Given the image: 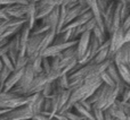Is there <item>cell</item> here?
I'll return each instance as SVG.
<instances>
[{
    "label": "cell",
    "instance_id": "obj_1",
    "mask_svg": "<svg viewBox=\"0 0 130 120\" xmlns=\"http://www.w3.org/2000/svg\"><path fill=\"white\" fill-rule=\"evenodd\" d=\"M117 99H120V87L117 85H108L102 83V85L91 94L88 102L94 108L105 110L108 108Z\"/></svg>",
    "mask_w": 130,
    "mask_h": 120
},
{
    "label": "cell",
    "instance_id": "obj_2",
    "mask_svg": "<svg viewBox=\"0 0 130 120\" xmlns=\"http://www.w3.org/2000/svg\"><path fill=\"white\" fill-rule=\"evenodd\" d=\"M33 96L32 95H21V94L13 93L11 91H0V109L11 110L17 107L26 104L30 102Z\"/></svg>",
    "mask_w": 130,
    "mask_h": 120
},
{
    "label": "cell",
    "instance_id": "obj_3",
    "mask_svg": "<svg viewBox=\"0 0 130 120\" xmlns=\"http://www.w3.org/2000/svg\"><path fill=\"white\" fill-rule=\"evenodd\" d=\"M34 116V111L32 109V105L30 102L26 104L17 107L15 109L9 110L8 112L1 114L0 120H27L32 119Z\"/></svg>",
    "mask_w": 130,
    "mask_h": 120
},
{
    "label": "cell",
    "instance_id": "obj_4",
    "mask_svg": "<svg viewBox=\"0 0 130 120\" xmlns=\"http://www.w3.org/2000/svg\"><path fill=\"white\" fill-rule=\"evenodd\" d=\"M71 94V89L70 88H64V89H56L53 93V95H50V100H52V113L54 116L55 113L59 112L63 107L67 103Z\"/></svg>",
    "mask_w": 130,
    "mask_h": 120
},
{
    "label": "cell",
    "instance_id": "obj_5",
    "mask_svg": "<svg viewBox=\"0 0 130 120\" xmlns=\"http://www.w3.org/2000/svg\"><path fill=\"white\" fill-rule=\"evenodd\" d=\"M36 75H37V74L34 73V70H33V68H32L31 64L27 61V65L25 66L24 73H23L22 77L20 78V80L17 82V84L15 85V87L11 89V92H13V93L23 95V94H24V92H25V89H26V87L30 85V83L32 82V79L34 78V76H36Z\"/></svg>",
    "mask_w": 130,
    "mask_h": 120
},
{
    "label": "cell",
    "instance_id": "obj_6",
    "mask_svg": "<svg viewBox=\"0 0 130 120\" xmlns=\"http://www.w3.org/2000/svg\"><path fill=\"white\" fill-rule=\"evenodd\" d=\"M127 120V116L123 110V102L117 99L114 103L104 110V120Z\"/></svg>",
    "mask_w": 130,
    "mask_h": 120
},
{
    "label": "cell",
    "instance_id": "obj_7",
    "mask_svg": "<svg viewBox=\"0 0 130 120\" xmlns=\"http://www.w3.org/2000/svg\"><path fill=\"white\" fill-rule=\"evenodd\" d=\"M49 82H52V80L49 79V77H48V75L46 73L41 71V73L37 74L34 76V78L32 79V82L30 83V85L26 87L23 95H32V94L39 93V92L42 91L43 87L46 86V84Z\"/></svg>",
    "mask_w": 130,
    "mask_h": 120
},
{
    "label": "cell",
    "instance_id": "obj_8",
    "mask_svg": "<svg viewBox=\"0 0 130 120\" xmlns=\"http://www.w3.org/2000/svg\"><path fill=\"white\" fill-rule=\"evenodd\" d=\"M101 45H102V42L91 33V36H90V42H89V45H88L87 51H86V53L83 54V57L79 60L78 62L80 65H86V64H88V62H90L92 59H94V57L96 56V53H97V51L99 50Z\"/></svg>",
    "mask_w": 130,
    "mask_h": 120
},
{
    "label": "cell",
    "instance_id": "obj_9",
    "mask_svg": "<svg viewBox=\"0 0 130 120\" xmlns=\"http://www.w3.org/2000/svg\"><path fill=\"white\" fill-rule=\"evenodd\" d=\"M5 10V13L7 14L9 18H25L29 9V4H15L8 5V6L2 7Z\"/></svg>",
    "mask_w": 130,
    "mask_h": 120
},
{
    "label": "cell",
    "instance_id": "obj_10",
    "mask_svg": "<svg viewBox=\"0 0 130 120\" xmlns=\"http://www.w3.org/2000/svg\"><path fill=\"white\" fill-rule=\"evenodd\" d=\"M108 40H110V59L112 60L113 53L126 42L124 40V29L122 28V26L120 28L115 29L114 32L108 35Z\"/></svg>",
    "mask_w": 130,
    "mask_h": 120
},
{
    "label": "cell",
    "instance_id": "obj_11",
    "mask_svg": "<svg viewBox=\"0 0 130 120\" xmlns=\"http://www.w3.org/2000/svg\"><path fill=\"white\" fill-rule=\"evenodd\" d=\"M43 35H45V33L43 34H30L29 41H27V47H26L27 58L40 56V45H41V41H42Z\"/></svg>",
    "mask_w": 130,
    "mask_h": 120
},
{
    "label": "cell",
    "instance_id": "obj_12",
    "mask_svg": "<svg viewBox=\"0 0 130 120\" xmlns=\"http://www.w3.org/2000/svg\"><path fill=\"white\" fill-rule=\"evenodd\" d=\"M78 42V39L76 40H71V41H67V42H62V43H55L53 42L47 49H45V51L41 53L42 57H48V58H52V57L55 56H58L61 52H63L65 49H67L69 47L73 44H76Z\"/></svg>",
    "mask_w": 130,
    "mask_h": 120
},
{
    "label": "cell",
    "instance_id": "obj_13",
    "mask_svg": "<svg viewBox=\"0 0 130 120\" xmlns=\"http://www.w3.org/2000/svg\"><path fill=\"white\" fill-rule=\"evenodd\" d=\"M112 60L115 65L124 64V65H129L130 66V42H124L113 53Z\"/></svg>",
    "mask_w": 130,
    "mask_h": 120
},
{
    "label": "cell",
    "instance_id": "obj_14",
    "mask_svg": "<svg viewBox=\"0 0 130 120\" xmlns=\"http://www.w3.org/2000/svg\"><path fill=\"white\" fill-rule=\"evenodd\" d=\"M24 69H25V67H20V68L15 67V69L11 71L10 75H9L8 78L6 79L1 91H6V92L11 91V89L15 87V85L17 84V82L20 80V78L22 77L23 73H24Z\"/></svg>",
    "mask_w": 130,
    "mask_h": 120
},
{
    "label": "cell",
    "instance_id": "obj_15",
    "mask_svg": "<svg viewBox=\"0 0 130 120\" xmlns=\"http://www.w3.org/2000/svg\"><path fill=\"white\" fill-rule=\"evenodd\" d=\"M90 36H91V31L83 32L80 36L78 38L76 42V54H78V61L83 57L88 49V45L90 42Z\"/></svg>",
    "mask_w": 130,
    "mask_h": 120
},
{
    "label": "cell",
    "instance_id": "obj_16",
    "mask_svg": "<svg viewBox=\"0 0 130 120\" xmlns=\"http://www.w3.org/2000/svg\"><path fill=\"white\" fill-rule=\"evenodd\" d=\"M108 59H110V40L107 39L105 42L102 43L99 50L97 51L96 56L94 57V59L91 61L95 62V64H102V62L106 61Z\"/></svg>",
    "mask_w": 130,
    "mask_h": 120
},
{
    "label": "cell",
    "instance_id": "obj_17",
    "mask_svg": "<svg viewBox=\"0 0 130 120\" xmlns=\"http://www.w3.org/2000/svg\"><path fill=\"white\" fill-rule=\"evenodd\" d=\"M58 15H59V7H55L47 16H45L42 19H39V20L47 24L50 28L56 29L57 24H58Z\"/></svg>",
    "mask_w": 130,
    "mask_h": 120
},
{
    "label": "cell",
    "instance_id": "obj_18",
    "mask_svg": "<svg viewBox=\"0 0 130 120\" xmlns=\"http://www.w3.org/2000/svg\"><path fill=\"white\" fill-rule=\"evenodd\" d=\"M92 17H94V16H92L91 11L87 10L86 13L79 15L78 17H76L75 19L72 20L70 24H67L66 26L64 27V28H71V29H73V28H76V27H79V26H82L83 24H86V23H87L88 20H89L90 18H92Z\"/></svg>",
    "mask_w": 130,
    "mask_h": 120
},
{
    "label": "cell",
    "instance_id": "obj_19",
    "mask_svg": "<svg viewBox=\"0 0 130 120\" xmlns=\"http://www.w3.org/2000/svg\"><path fill=\"white\" fill-rule=\"evenodd\" d=\"M72 110H73L74 112H76L80 117H82L83 120H95L94 116H92V112L90 111L89 109H87V108L83 105V103L81 102V101L80 102L74 103Z\"/></svg>",
    "mask_w": 130,
    "mask_h": 120
},
{
    "label": "cell",
    "instance_id": "obj_20",
    "mask_svg": "<svg viewBox=\"0 0 130 120\" xmlns=\"http://www.w3.org/2000/svg\"><path fill=\"white\" fill-rule=\"evenodd\" d=\"M25 19H26V24L29 25L30 28L34 26L38 22L37 19V10H36V2H29V9H27L26 16H25Z\"/></svg>",
    "mask_w": 130,
    "mask_h": 120
},
{
    "label": "cell",
    "instance_id": "obj_21",
    "mask_svg": "<svg viewBox=\"0 0 130 120\" xmlns=\"http://www.w3.org/2000/svg\"><path fill=\"white\" fill-rule=\"evenodd\" d=\"M117 68L120 74V77L122 78V80L126 84L130 85V66L129 65H124V64H118Z\"/></svg>",
    "mask_w": 130,
    "mask_h": 120
},
{
    "label": "cell",
    "instance_id": "obj_22",
    "mask_svg": "<svg viewBox=\"0 0 130 120\" xmlns=\"http://www.w3.org/2000/svg\"><path fill=\"white\" fill-rule=\"evenodd\" d=\"M49 29H50V27L47 24L42 23L41 20H38L37 24L31 28V34H43L46 32H48Z\"/></svg>",
    "mask_w": 130,
    "mask_h": 120
},
{
    "label": "cell",
    "instance_id": "obj_23",
    "mask_svg": "<svg viewBox=\"0 0 130 120\" xmlns=\"http://www.w3.org/2000/svg\"><path fill=\"white\" fill-rule=\"evenodd\" d=\"M11 71L13 70H11L10 68H8V67L2 65V68H1V70H0V91L2 89V86H4L5 82H6V79L8 78V76L10 75Z\"/></svg>",
    "mask_w": 130,
    "mask_h": 120
},
{
    "label": "cell",
    "instance_id": "obj_24",
    "mask_svg": "<svg viewBox=\"0 0 130 120\" xmlns=\"http://www.w3.org/2000/svg\"><path fill=\"white\" fill-rule=\"evenodd\" d=\"M0 59H1L2 65H4V66H6V67H8V68H10L11 70H14V69H15V65H14L13 60L10 59V57H9L7 53H5L4 56L0 57Z\"/></svg>",
    "mask_w": 130,
    "mask_h": 120
},
{
    "label": "cell",
    "instance_id": "obj_25",
    "mask_svg": "<svg viewBox=\"0 0 130 120\" xmlns=\"http://www.w3.org/2000/svg\"><path fill=\"white\" fill-rule=\"evenodd\" d=\"M64 114L66 116L67 120H83L82 117H80L78 113H76V112L72 111V109H71V110H67V111H65Z\"/></svg>",
    "mask_w": 130,
    "mask_h": 120
},
{
    "label": "cell",
    "instance_id": "obj_26",
    "mask_svg": "<svg viewBox=\"0 0 130 120\" xmlns=\"http://www.w3.org/2000/svg\"><path fill=\"white\" fill-rule=\"evenodd\" d=\"M91 112H92V116H94L95 120H104V110L97 109V108L92 107Z\"/></svg>",
    "mask_w": 130,
    "mask_h": 120
},
{
    "label": "cell",
    "instance_id": "obj_27",
    "mask_svg": "<svg viewBox=\"0 0 130 120\" xmlns=\"http://www.w3.org/2000/svg\"><path fill=\"white\" fill-rule=\"evenodd\" d=\"M129 99H130V85H127V86L124 87L123 92H122L121 96H120V100L126 102V101H128Z\"/></svg>",
    "mask_w": 130,
    "mask_h": 120
},
{
    "label": "cell",
    "instance_id": "obj_28",
    "mask_svg": "<svg viewBox=\"0 0 130 120\" xmlns=\"http://www.w3.org/2000/svg\"><path fill=\"white\" fill-rule=\"evenodd\" d=\"M123 110L127 116V120H130V99L128 101H126V102H123Z\"/></svg>",
    "mask_w": 130,
    "mask_h": 120
},
{
    "label": "cell",
    "instance_id": "obj_29",
    "mask_svg": "<svg viewBox=\"0 0 130 120\" xmlns=\"http://www.w3.org/2000/svg\"><path fill=\"white\" fill-rule=\"evenodd\" d=\"M128 27H130V13H129V15L124 18L123 23H122V28H123L124 31H126Z\"/></svg>",
    "mask_w": 130,
    "mask_h": 120
},
{
    "label": "cell",
    "instance_id": "obj_30",
    "mask_svg": "<svg viewBox=\"0 0 130 120\" xmlns=\"http://www.w3.org/2000/svg\"><path fill=\"white\" fill-rule=\"evenodd\" d=\"M33 120H47L48 117L45 116V114L42 113V112H39V113H37L36 116H33V118H32ZM49 120V119H48Z\"/></svg>",
    "mask_w": 130,
    "mask_h": 120
},
{
    "label": "cell",
    "instance_id": "obj_31",
    "mask_svg": "<svg viewBox=\"0 0 130 120\" xmlns=\"http://www.w3.org/2000/svg\"><path fill=\"white\" fill-rule=\"evenodd\" d=\"M76 4H79V0H65L64 2V5H66L67 7H72Z\"/></svg>",
    "mask_w": 130,
    "mask_h": 120
},
{
    "label": "cell",
    "instance_id": "obj_32",
    "mask_svg": "<svg viewBox=\"0 0 130 120\" xmlns=\"http://www.w3.org/2000/svg\"><path fill=\"white\" fill-rule=\"evenodd\" d=\"M124 40H126V42H130V27L124 31Z\"/></svg>",
    "mask_w": 130,
    "mask_h": 120
},
{
    "label": "cell",
    "instance_id": "obj_33",
    "mask_svg": "<svg viewBox=\"0 0 130 120\" xmlns=\"http://www.w3.org/2000/svg\"><path fill=\"white\" fill-rule=\"evenodd\" d=\"M14 1L18 4H29V0H14Z\"/></svg>",
    "mask_w": 130,
    "mask_h": 120
},
{
    "label": "cell",
    "instance_id": "obj_34",
    "mask_svg": "<svg viewBox=\"0 0 130 120\" xmlns=\"http://www.w3.org/2000/svg\"><path fill=\"white\" fill-rule=\"evenodd\" d=\"M1 68H2V61H1V59H0V70H1Z\"/></svg>",
    "mask_w": 130,
    "mask_h": 120
},
{
    "label": "cell",
    "instance_id": "obj_35",
    "mask_svg": "<svg viewBox=\"0 0 130 120\" xmlns=\"http://www.w3.org/2000/svg\"><path fill=\"white\" fill-rule=\"evenodd\" d=\"M37 1H39V0H29V2H37Z\"/></svg>",
    "mask_w": 130,
    "mask_h": 120
},
{
    "label": "cell",
    "instance_id": "obj_36",
    "mask_svg": "<svg viewBox=\"0 0 130 120\" xmlns=\"http://www.w3.org/2000/svg\"><path fill=\"white\" fill-rule=\"evenodd\" d=\"M2 20H4V19H0V23H1V22H2Z\"/></svg>",
    "mask_w": 130,
    "mask_h": 120
}]
</instances>
